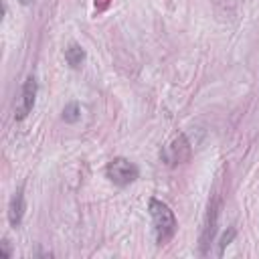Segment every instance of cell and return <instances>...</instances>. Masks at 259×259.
Returning <instances> with one entry per match:
<instances>
[{
  "label": "cell",
  "mask_w": 259,
  "mask_h": 259,
  "mask_svg": "<svg viewBox=\"0 0 259 259\" xmlns=\"http://www.w3.org/2000/svg\"><path fill=\"white\" fill-rule=\"evenodd\" d=\"M148 210H150V217H152V223H154L156 241H158V245H164L176 233V217H174L172 208L166 202L158 200V198H152L148 202Z\"/></svg>",
  "instance_id": "obj_1"
},
{
  "label": "cell",
  "mask_w": 259,
  "mask_h": 259,
  "mask_svg": "<svg viewBox=\"0 0 259 259\" xmlns=\"http://www.w3.org/2000/svg\"><path fill=\"white\" fill-rule=\"evenodd\" d=\"M105 176L117 186H127L138 178V166L127 158H113L105 168Z\"/></svg>",
  "instance_id": "obj_2"
},
{
  "label": "cell",
  "mask_w": 259,
  "mask_h": 259,
  "mask_svg": "<svg viewBox=\"0 0 259 259\" xmlns=\"http://www.w3.org/2000/svg\"><path fill=\"white\" fill-rule=\"evenodd\" d=\"M219 208H221L219 198H212L210 204H208V208H206V217H204L202 233H200V253H202V255H206L208 245H210L212 239H214V233H217V221H219Z\"/></svg>",
  "instance_id": "obj_3"
},
{
  "label": "cell",
  "mask_w": 259,
  "mask_h": 259,
  "mask_svg": "<svg viewBox=\"0 0 259 259\" xmlns=\"http://www.w3.org/2000/svg\"><path fill=\"white\" fill-rule=\"evenodd\" d=\"M162 158L166 160V164L174 166V164H182L190 158V144L186 140L184 134H178L162 152Z\"/></svg>",
  "instance_id": "obj_4"
},
{
  "label": "cell",
  "mask_w": 259,
  "mask_h": 259,
  "mask_svg": "<svg viewBox=\"0 0 259 259\" xmlns=\"http://www.w3.org/2000/svg\"><path fill=\"white\" fill-rule=\"evenodd\" d=\"M34 99H36V79L32 77V75H28L26 77V81H24V85H22V93H20V103L16 105V109H14V119H24L30 111H32V107H34Z\"/></svg>",
  "instance_id": "obj_5"
},
{
  "label": "cell",
  "mask_w": 259,
  "mask_h": 259,
  "mask_svg": "<svg viewBox=\"0 0 259 259\" xmlns=\"http://www.w3.org/2000/svg\"><path fill=\"white\" fill-rule=\"evenodd\" d=\"M22 217H24V194H22V186L14 192V196L10 198V204H8V221L12 227H18L22 223Z\"/></svg>",
  "instance_id": "obj_6"
},
{
  "label": "cell",
  "mask_w": 259,
  "mask_h": 259,
  "mask_svg": "<svg viewBox=\"0 0 259 259\" xmlns=\"http://www.w3.org/2000/svg\"><path fill=\"white\" fill-rule=\"evenodd\" d=\"M65 59H67V63L73 67V69H79L81 67V63L85 61V51L79 47V45H69L67 49H65Z\"/></svg>",
  "instance_id": "obj_7"
},
{
  "label": "cell",
  "mask_w": 259,
  "mask_h": 259,
  "mask_svg": "<svg viewBox=\"0 0 259 259\" xmlns=\"http://www.w3.org/2000/svg\"><path fill=\"white\" fill-rule=\"evenodd\" d=\"M79 119H81V107H79V103H67L63 107V121L75 123Z\"/></svg>",
  "instance_id": "obj_8"
},
{
  "label": "cell",
  "mask_w": 259,
  "mask_h": 259,
  "mask_svg": "<svg viewBox=\"0 0 259 259\" xmlns=\"http://www.w3.org/2000/svg\"><path fill=\"white\" fill-rule=\"evenodd\" d=\"M235 235H237V231H235V229L231 227V229H229V231H227V233H225V235L221 237V243H219V255H223L225 247H227V245H229V243H231V241L235 239Z\"/></svg>",
  "instance_id": "obj_9"
},
{
  "label": "cell",
  "mask_w": 259,
  "mask_h": 259,
  "mask_svg": "<svg viewBox=\"0 0 259 259\" xmlns=\"http://www.w3.org/2000/svg\"><path fill=\"white\" fill-rule=\"evenodd\" d=\"M0 251H2V255H4L6 259H10V257H12V251H10V243H8V239H2V243H0Z\"/></svg>",
  "instance_id": "obj_10"
},
{
  "label": "cell",
  "mask_w": 259,
  "mask_h": 259,
  "mask_svg": "<svg viewBox=\"0 0 259 259\" xmlns=\"http://www.w3.org/2000/svg\"><path fill=\"white\" fill-rule=\"evenodd\" d=\"M18 2H20V4H24V6H28V4H32L34 0H18Z\"/></svg>",
  "instance_id": "obj_11"
}]
</instances>
